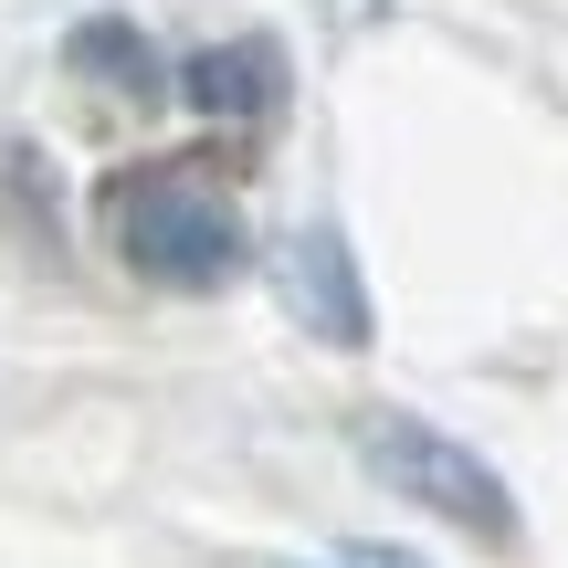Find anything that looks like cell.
Returning a JSON list of instances; mask_svg holds the SVG:
<instances>
[{
  "instance_id": "cell-3",
  "label": "cell",
  "mask_w": 568,
  "mask_h": 568,
  "mask_svg": "<svg viewBox=\"0 0 568 568\" xmlns=\"http://www.w3.org/2000/svg\"><path fill=\"white\" fill-rule=\"evenodd\" d=\"M274 295H284V316H295L305 337H326V347H368V326H379V316H368V274H358V253H347L337 222L284 232Z\"/></svg>"
},
{
  "instance_id": "cell-4",
  "label": "cell",
  "mask_w": 568,
  "mask_h": 568,
  "mask_svg": "<svg viewBox=\"0 0 568 568\" xmlns=\"http://www.w3.org/2000/svg\"><path fill=\"white\" fill-rule=\"evenodd\" d=\"M169 84H180V105H190V116H211V126H264L274 105H284V42L274 32L201 42Z\"/></svg>"
},
{
  "instance_id": "cell-5",
  "label": "cell",
  "mask_w": 568,
  "mask_h": 568,
  "mask_svg": "<svg viewBox=\"0 0 568 568\" xmlns=\"http://www.w3.org/2000/svg\"><path fill=\"white\" fill-rule=\"evenodd\" d=\"M63 63H74L84 84H105L116 105H159V95H169V63H159V42H148L138 21H116V11L74 21V42H63Z\"/></svg>"
},
{
  "instance_id": "cell-2",
  "label": "cell",
  "mask_w": 568,
  "mask_h": 568,
  "mask_svg": "<svg viewBox=\"0 0 568 568\" xmlns=\"http://www.w3.org/2000/svg\"><path fill=\"white\" fill-rule=\"evenodd\" d=\"M347 443H358V474H368V485L410 495V506L443 516L453 537H474V548H527L516 485L464 443V432L422 422V410H358V422H347Z\"/></svg>"
},
{
  "instance_id": "cell-1",
  "label": "cell",
  "mask_w": 568,
  "mask_h": 568,
  "mask_svg": "<svg viewBox=\"0 0 568 568\" xmlns=\"http://www.w3.org/2000/svg\"><path fill=\"white\" fill-rule=\"evenodd\" d=\"M105 243L138 284L159 295H222L232 274L253 264V222L243 190L211 159H138L105 180Z\"/></svg>"
}]
</instances>
